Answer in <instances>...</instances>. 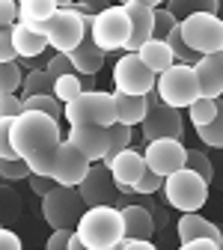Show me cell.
<instances>
[{
    "label": "cell",
    "instance_id": "obj_37",
    "mask_svg": "<svg viewBox=\"0 0 223 250\" xmlns=\"http://www.w3.org/2000/svg\"><path fill=\"white\" fill-rule=\"evenodd\" d=\"M161 176L158 173H152V170H143V176L131 185V194H140V197H152V194H158L161 191Z\"/></svg>",
    "mask_w": 223,
    "mask_h": 250
},
{
    "label": "cell",
    "instance_id": "obj_41",
    "mask_svg": "<svg viewBox=\"0 0 223 250\" xmlns=\"http://www.w3.org/2000/svg\"><path fill=\"white\" fill-rule=\"evenodd\" d=\"M18 21V3L15 0H0V30H9Z\"/></svg>",
    "mask_w": 223,
    "mask_h": 250
},
{
    "label": "cell",
    "instance_id": "obj_23",
    "mask_svg": "<svg viewBox=\"0 0 223 250\" xmlns=\"http://www.w3.org/2000/svg\"><path fill=\"white\" fill-rule=\"evenodd\" d=\"M15 3H18V24L30 27L33 33L42 36V24L54 15L57 3L54 0H15Z\"/></svg>",
    "mask_w": 223,
    "mask_h": 250
},
{
    "label": "cell",
    "instance_id": "obj_40",
    "mask_svg": "<svg viewBox=\"0 0 223 250\" xmlns=\"http://www.w3.org/2000/svg\"><path fill=\"white\" fill-rule=\"evenodd\" d=\"M24 110L18 92H9V96H0V119H15Z\"/></svg>",
    "mask_w": 223,
    "mask_h": 250
},
{
    "label": "cell",
    "instance_id": "obj_3",
    "mask_svg": "<svg viewBox=\"0 0 223 250\" xmlns=\"http://www.w3.org/2000/svg\"><path fill=\"white\" fill-rule=\"evenodd\" d=\"M62 119L69 125H107L116 122V107H113V92L104 89H83L78 96L62 104Z\"/></svg>",
    "mask_w": 223,
    "mask_h": 250
},
{
    "label": "cell",
    "instance_id": "obj_26",
    "mask_svg": "<svg viewBox=\"0 0 223 250\" xmlns=\"http://www.w3.org/2000/svg\"><path fill=\"white\" fill-rule=\"evenodd\" d=\"M164 9H167L176 21H182V18H187V15H194V12H214V15H217L220 0H167Z\"/></svg>",
    "mask_w": 223,
    "mask_h": 250
},
{
    "label": "cell",
    "instance_id": "obj_25",
    "mask_svg": "<svg viewBox=\"0 0 223 250\" xmlns=\"http://www.w3.org/2000/svg\"><path fill=\"white\" fill-rule=\"evenodd\" d=\"M113 107H116V122L134 128V125L143 122V116L149 110V102H146V96H125V92L113 89Z\"/></svg>",
    "mask_w": 223,
    "mask_h": 250
},
{
    "label": "cell",
    "instance_id": "obj_32",
    "mask_svg": "<svg viewBox=\"0 0 223 250\" xmlns=\"http://www.w3.org/2000/svg\"><path fill=\"white\" fill-rule=\"evenodd\" d=\"M184 167L211 185V179H214V164H211V158H208L205 152H200V149H187V152H184Z\"/></svg>",
    "mask_w": 223,
    "mask_h": 250
},
{
    "label": "cell",
    "instance_id": "obj_29",
    "mask_svg": "<svg viewBox=\"0 0 223 250\" xmlns=\"http://www.w3.org/2000/svg\"><path fill=\"white\" fill-rule=\"evenodd\" d=\"M187 116H190V125L194 128H200V125H205V122H211V119H217L220 116V99H194L187 107Z\"/></svg>",
    "mask_w": 223,
    "mask_h": 250
},
{
    "label": "cell",
    "instance_id": "obj_8",
    "mask_svg": "<svg viewBox=\"0 0 223 250\" xmlns=\"http://www.w3.org/2000/svg\"><path fill=\"white\" fill-rule=\"evenodd\" d=\"M128 33H131V24H128V15L125 9L116 3V6H104L92 15V24H89V39L95 48H101L104 54L110 51H122L125 42H128Z\"/></svg>",
    "mask_w": 223,
    "mask_h": 250
},
{
    "label": "cell",
    "instance_id": "obj_53",
    "mask_svg": "<svg viewBox=\"0 0 223 250\" xmlns=\"http://www.w3.org/2000/svg\"><path fill=\"white\" fill-rule=\"evenodd\" d=\"M116 3H119V6H122V3H125V0H116Z\"/></svg>",
    "mask_w": 223,
    "mask_h": 250
},
{
    "label": "cell",
    "instance_id": "obj_22",
    "mask_svg": "<svg viewBox=\"0 0 223 250\" xmlns=\"http://www.w3.org/2000/svg\"><path fill=\"white\" fill-rule=\"evenodd\" d=\"M9 39H12L15 60H33V57H39V54H45V51H48L45 36L33 33L30 27H24V24H18V21L9 27Z\"/></svg>",
    "mask_w": 223,
    "mask_h": 250
},
{
    "label": "cell",
    "instance_id": "obj_18",
    "mask_svg": "<svg viewBox=\"0 0 223 250\" xmlns=\"http://www.w3.org/2000/svg\"><path fill=\"white\" fill-rule=\"evenodd\" d=\"M125 15H128V24H131V33H128V42H125V54H134L146 39H152V9L140 6V3H122Z\"/></svg>",
    "mask_w": 223,
    "mask_h": 250
},
{
    "label": "cell",
    "instance_id": "obj_46",
    "mask_svg": "<svg viewBox=\"0 0 223 250\" xmlns=\"http://www.w3.org/2000/svg\"><path fill=\"white\" fill-rule=\"evenodd\" d=\"M179 250H220V244H214L211 238H190V241H182Z\"/></svg>",
    "mask_w": 223,
    "mask_h": 250
},
{
    "label": "cell",
    "instance_id": "obj_4",
    "mask_svg": "<svg viewBox=\"0 0 223 250\" xmlns=\"http://www.w3.org/2000/svg\"><path fill=\"white\" fill-rule=\"evenodd\" d=\"M161 194H164V206L176 208V211H200L208 200V182L200 179L197 173H190L187 167L164 176L161 182Z\"/></svg>",
    "mask_w": 223,
    "mask_h": 250
},
{
    "label": "cell",
    "instance_id": "obj_47",
    "mask_svg": "<svg viewBox=\"0 0 223 250\" xmlns=\"http://www.w3.org/2000/svg\"><path fill=\"white\" fill-rule=\"evenodd\" d=\"M9 60H15L12 39H9V30H0V62H9Z\"/></svg>",
    "mask_w": 223,
    "mask_h": 250
},
{
    "label": "cell",
    "instance_id": "obj_48",
    "mask_svg": "<svg viewBox=\"0 0 223 250\" xmlns=\"http://www.w3.org/2000/svg\"><path fill=\"white\" fill-rule=\"evenodd\" d=\"M116 250H158L152 241H134V238H122L116 244Z\"/></svg>",
    "mask_w": 223,
    "mask_h": 250
},
{
    "label": "cell",
    "instance_id": "obj_6",
    "mask_svg": "<svg viewBox=\"0 0 223 250\" xmlns=\"http://www.w3.org/2000/svg\"><path fill=\"white\" fill-rule=\"evenodd\" d=\"M179 36L197 57L220 54L223 51V21L214 12H194L179 21Z\"/></svg>",
    "mask_w": 223,
    "mask_h": 250
},
{
    "label": "cell",
    "instance_id": "obj_24",
    "mask_svg": "<svg viewBox=\"0 0 223 250\" xmlns=\"http://www.w3.org/2000/svg\"><path fill=\"white\" fill-rule=\"evenodd\" d=\"M134 54L140 57V62H143V66H146L152 75H161L164 69H170L173 62H176L164 39H146V42H143Z\"/></svg>",
    "mask_w": 223,
    "mask_h": 250
},
{
    "label": "cell",
    "instance_id": "obj_39",
    "mask_svg": "<svg viewBox=\"0 0 223 250\" xmlns=\"http://www.w3.org/2000/svg\"><path fill=\"white\" fill-rule=\"evenodd\" d=\"M45 72H48L51 78H62V75H69V72H75V69H72V62H69V57H66V54H51V57H48Z\"/></svg>",
    "mask_w": 223,
    "mask_h": 250
},
{
    "label": "cell",
    "instance_id": "obj_34",
    "mask_svg": "<svg viewBox=\"0 0 223 250\" xmlns=\"http://www.w3.org/2000/svg\"><path fill=\"white\" fill-rule=\"evenodd\" d=\"M197 137H200L205 146L220 149V146H223V116H217V119H211V122L200 125V128H197Z\"/></svg>",
    "mask_w": 223,
    "mask_h": 250
},
{
    "label": "cell",
    "instance_id": "obj_10",
    "mask_svg": "<svg viewBox=\"0 0 223 250\" xmlns=\"http://www.w3.org/2000/svg\"><path fill=\"white\" fill-rule=\"evenodd\" d=\"M75 191H78V197L83 200L86 208H92V206H116V200H119V191H116V185L110 179V170L101 161L89 164L86 176L75 185Z\"/></svg>",
    "mask_w": 223,
    "mask_h": 250
},
{
    "label": "cell",
    "instance_id": "obj_28",
    "mask_svg": "<svg viewBox=\"0 0 223 250\" xmlns=\"http://www.w3.org/2000/svg\"><path fill=\"white\" fill-rule=\"evenodd\" d=\"M21 96L18 99H30V96H48V92L54 89V78L45 72V69H33V72H27L21 78Z\"/></svg>",
    "mask_w": 223,
    "mask_h": 250
},
{
    "label": "cell",
    "instance_id": "obj_33",
    "mask_svg": "<svg viewBox=\"0 0 223 250\" xmlns=\"http://www.w3.org/2000/svg\"><path fill=\"white\" fill-rule=\"evenodd\" d=\"M24 78V69L18 66V60L9 62H0V96H9V92H18Z\"/></svg>",
    "mask_w": 223,
    "mask_h": 250
},
{
    "label": "cell",
    "instance_id": "obj_45",
    "mask_svg": "<svg viewBox=\"0 0 223 250\" xmlns=\"http://www.w3.org/2000/svg\"><path fill=\"white\" fill-rule=\"evenodd\" d=\"M0 250H24L21 238L12 229H6V227H0Z\"/></svg>",
    "mask_w": 223,
    "mask_h": 250
},
{
    "label": "cell",
    "instance_id": "obj_20",
    "mask_svg": "<svg viewBox=\"0 0 223 250\" xmlns=\"http://www.w3.org/2000/svg\"><path fill=\"white\" fill-rule=\"evenodd\" d=\"M176 232H179V241H190V238H211L214 244L223 247V235H220V227L205 221L200 211H184L176 224Z\"/></svg>",
    "mask_w": 223,
    "mask_h": 250
},
{
    "label": "cell",
    "instance_id": "obj_1",
    "mask_svg": "<svg viewBox=\"0 0 223 250\" xmlns=\"http://www.w3.org/2000/svg\"><path fill=\"white\" fill-rule=\"evenodd\" d=\"M60 140H62L60 122L36 110H21L9 125V143L15 158H21L33 176L51 173V161Z\"/></svg>",
    "mask_w": 223,
    "mask_h": 250
},
{
    "label": "cell",
    "instance_id": "obj_5",
    "mask_svg": "<svg viewBox=\"0 0 223 250\" xmlns=\"http://www.w3.org/2000/svg\"><path fill=\"white\" fill-rule=\"evenodd\" d=\"M89 24H92V15H78L72 6L54 9V15L42 24V36L48 48H54V54H69L89 33Z\"/></svg>",
    "mask_w": 223,
    "mask_h": 250
},
{
    "label": "cell",
    "instance_id": "obj_19",
    "mask_svg": "<svg viewBox=\"0 0 223 250\" xmlns=\"http://www.w3.org/2000/svg\"><path fill=\"white\" fill-rule=\"evenodd\" d=\"M122 214V229H125V238H134V241H152L155 235V224L149 211L140 206V203H125L119 208Z\"/></svg>",
    "mask_w": 223,
    "mask_h": 250
},
{
    "label": "cell",
    "instance_id": "obj_38",
    "mask_svg": "<svg viewBox=\"0 0 223 250\" xmlns=\"http://www.w3.org/2000/svg\"><path fill=\"white\" fill-rule=\"evenodd\" d=\"M146 211H149V217H152V224H155V232L158 229H167V206H161V203H155V200H143L140 203Z\"/></svg>",
    "mask_w": 223,
    "mask_h": 250
},
{
    "label": "cell",
    "instance_id": "obj_51",
    "mask_svg": "<svg viewBox=\"0 0 223 250\" xmlns=\"http://www.w3.org/2000/svg\"><path fill=\"white\" fill-rule=\"evenodd\" d=\"M54 3H57V9H66V6H72V3H75V0H54Z\"/></svg>",
    "mask_w": 223,
    "mask_h": 250
},
{
    "label": "cell",
    "instance_id": "obj_9",
    "mask_svg": "<svg viewBox=\"0 0 223 250\" xmlns=\"http://www.w3.org/2000/svg\"><path fill=\"white\" fill-rule=\"evenodd\" d=\"M83 208L86 206L78 197V191L75 188H66V185H54L42 197V217L48 221L51 229H75Z\"/></svg>",
    "mask_w": 223,
    "mask_h": 250
},
{
    "label": "cell",
    "instance_id": "obj_7",
    "mask_svg": "<svg viewBox=\"0 0 223 250\" xmlns=\"http://www.w3.org/2000/svg\"><path fill=\"white\" fill-rule=\"evenodd\" d=\"M155 92H158V102L161 104L184 110L194 99H200L194 69L184 66V62H173L170 69H164L161 75H155Z\"/></svg>",
    "mask_w": 223,
    "mask_h": 250
},
{
    "label": "cell",
    "instance_id": "obj_12",
    "mask_svg": "<svg viewBox=\"0 0 223 250\" xmlns=\"http://www.w3.org/2000/svg\"><path fill=\"white\" fill-rule=\"evenodd\" d=\"M140 131H143V140H161V137H173V140H182L184 137V119H182V110L176 107H167V104H149L143 122H140Z\"/></svg>",
    "mask_w": 223,
    "mask_h": 250
},
{
    "label": "cell",
    "instance_id": "obj_15",
    "mask_svg": "<svg viewBox=\"0 0 223 250\" xmlns=\"http://www.w3.org/2000/svg\"><path fill=\"white\" fill-rule=\"evenodd\" d=\"M107 170H110V179H113V185H116V191L122 194V197H134L131 194V185L143 176V170H146V164H143V152H137V149H122L119 155H113V161L110 164H104Z\"/></svg>",
    "mask_w": 223,
    "mask_h": 250
},
{
    "label": "cell",
    "instance_id": "obj_21",
    "mask_svg": "<svg viewBox=\"0 0 223 250\" xmlns=\"http://www.w3.org/2000/svg\"><path fill=\"white\" fill-rule=\"evenodd\" d=\"M66 57H69V62H72L75 75H92V78H95V75L101 72L104 57H107V54H104L101 48H95V45H92V39H89V33H86V36L81 39V45H78V48H72Z\"/></svg>",
    "mask_w": 223,
    "mask_h": 250
},
{
    "label": "cell",
    "instance_id": "obj_31",
    "mask_svg": "<svg viewBox=\"0 0 223 250\" xmlns=\"http://www.w3.org/2000/svg\"><path fill=\"white\" fill-rule=\"evenodd\" d=\"M21 104H24V110H36V113H45V116H51V119H62V104L51 96H30V99H21Z\"/></svg>",
    "mask_w": 223,
    "mask_h": 250
},
{
    "label": "cell",
    "instance_id": "obj_11",
    "mask_svg": "<svg viewBox=\"0 0 223 250\" xmlns=\"http://www.w3.org/2000/svg\"><path fill=\"white\" fill-rule=\"evenodd\" d=\"M113 86L125 96H146L149 89H155V75L140 62L137 54H122L113 66Z\"/></svg>",
    "mask_w": 223,
    "mask_h": 250
},
{
    "label": "cell",
    "instance_id": "obj_17",
    "mask_svg": "<svg viewBox=\"0 0 223 250\" xmlns=\"http://www.w3.org/2000/svg\"><path fill=\"white\" fill-rule=\"evenodd\" d=\"M190 69H194L197 89H200L203 99H220L223 96V51L200 57Z\"/></svg>",
    "mask_w": 223,
    "mask_h": 250
},
{
    "label": "cell",
    "instance_id": "obj_52",
    "mask_svg": "<svg viewBox=\"0 0 223 250\" xmlns=\"http://www.w3.org/2000/svg\"><path fill=\"white\" fill-rule=\"evenodd\" d=\"M99 250H116V247H99Z\"/></svg>",
    "mask_w": 223,
    "mask_h": 250
},
{
    "label": "cell",
    "instance_id": "obj_30",
    "mask_svg": "<svg viewBox=\"0 0 223 250\" xmlns=\"http://www.w3.org/2000/svg\"><path fill=\"white\" fill-rule=\"evenodd\" d=\"M78 92H83V86H81V78L75 75V72H69V75H62V78H54V89H51V96L60 102V104H69Z\"/></svg>",
    "mask_w": 223,
    "mask_h": 250
},
{
    "label": "cell",
    "instance_id": "obj_43",
    "mask_svg": "<svg viewBox=\"0 0 223 250\" xmlns=\"http://www.w3.org/2000/svg\"><path fill=\"white\" fill-rule=\"evenodd\" d=\"M27 182H30V188H33V194H36V197H45L51 188H54V179H51V176H33V173H30Z\"/></svg>",
    "mask_w": 223,
    "mask_h": 250
},
{
    "label": "cell",
    "instance_id": "obj_50",
    "mask_svg": "<svg viewBox=\"0 0 223 250\" xmlns=\"http://www.w3.org/2000/svg\"><path fill=\"white\" fill-rule=\"evenodd\" d=\"M131 3H140V6H146V9H158V6H164L167 0H131Z\"/></svg>",
    "mask_w": 223,
    "mask_h": 250
},
{
    "label": "cell",
    "instance_id": "obj_49",
    "mask_svg": "<svg viewBox=\"0 0 223 250\" xmlns=\"http://www.w3.org/2000/svg\"><path fill=\"white\" fill-rule=\"evenodd\" d=\"M66 250H86V247H83V241L75 235V229H72V235H69V244H66Z\"/></svg>",
    "mask_w": 223,
    "mask_h": 250
},
{
    "label": "cell",
    "instance_id": "obj_14",
    "mask_svg": "<svg viewBox=\"0 0 223 250\" xmlns=\"http://www.w3.org/2000/svg\"><path fill=\"white\" fill-rule=\"evenodd\" d=\"M89 170V161L69 143V140H60L57 152H54V161H51V179L54 185H66V188H75Z\"/></svg>",
    "mask_w": 223,
    "mask_h": 250
},
{
    "label": "cell",
    "instance_id": "obj_42",
    "mask_svg": "<svg viewBox=\"0 0 223 250\" xmlns=\"http://www.w3.org/2000/svg\"><path fill=\"white\" fill-rule=\"evenodd\" d=\"M9 125L12 119H0V158H15L12 143H9Z\"/></svg>",
    "mask_w": 223,
    "mask_h": 250
},
{
    "label": "cell",
    "instance_id": "obj_44",
    "mask_svg": "<svg viewBox=\"0 0 223 250\" xmlns=\"http://www.w3.org/2000/svg\"><path fill=\"white\" fill-rule=\"evenodd\" d=\"M69 235H72V229H54L51 238H48V244H45V250H66Z\"/></svg>",
    "mask_w": 223,
    "mask_h": 250
},
{
    "label": "cell",
    "instance_id": "obj_27",
    "mask_svg": "<svg viewBox=\"0 0 223 250\" xmlns=\"http://www.w3.org/2000/svg\"><path fill=\"white\" fill-rule=\"evenodd\" d=\"M131 140H134V128H128V125H122V122L107 125V152H104L101 164H110L113 155H119L122 149H128Z\"/></svg>",
    "mask_w": 223,
    "mask_h": 250
},
{
    "label": "cell",
    "instance_id": "obj_35",
    "mask_svg": "<svg viewBox=\"0 0 223 250\" xmlns=\"http://www.w3.org/2000/svg\"><path fill=\"white\" fill-rule=\"evenodd\" d=\"M176 24H179V21H176L164 6L152 9V39H167V33H170Z\"/></svg>",
    "mask_w": 223,
    "mask_h": 250
},
{
    "label": "cell",
    "instance_id": "obj_36",
    "mask_svg": "<svg viewBox=\"0 0 223 250\" xmlns=\"http://www.w3.org/2000/svg\"><path fill=\"white\" fill-rule=\"evenodd\" d=\"M27 176H30V170L21 158H0V179L3 182H21Z\"/></svg>",
    "mask_w": 223,
    "mask_h": 250
},
{
    "label": "cell",
    "instance_id": "obj_13",
    "mask_svg": "<svg viewBox=\"0 0 223 250\" xmlns=\"http://www.w3.org/2000/svg\"><path fill=\"white\" fill-rule=\"evenodd\" d=\"M184 143L182 140H173V137H161V140H149L146 149H143V164L146 170L158 173V176H170L176 170L184 167Z\"/></svg>",
    "mask_w": 223,
    "mask_h": 250
},
{
    "label": "cell",
    "instance_id": "obj_54",
    "mask_svg": "<svg viewBox=\"0 0 223 250\" xmlns=\"http://www.w3.org/2000/svg\"><path fill=\"white\" fill-rule=\"evenodd\" d=\"M125 3H128V0H125Z\"/></svg>",
    "mask_w": 223,
    "mask_h": 250
},
{
    "label": "cell",
    "instance_id": "obj_16",
    "mask_svg": "<svg viewBox=\"0 0 223 250\" xmlns=\"http://www.w3.org/2000/svg\"><path fill=\"white\" fill-rule=\"evenodd\" d=\"M89 164L101 161L107 152V128L101 125H69V137H66Z\"/></svg>",
    "mask_w": 223,
    "mask_h": 250
},
{
    "label": "cell",
    "instance_id": "obj_2",
    "mask_svg": "<svg viewBox=\"0 0 223 250\" xmlns=\"http://www.w3.org/2000/svg\"><path fill=\"white\" fill-rule=\"evenodd\" d=\"M75 235L83 241L86 250L116 247L125 238L119 208L116 206H92V208H83V214L78 217V224H75Z\"/></svg>",
    "mask_w": 223,
    "mask_h": 250
}]
</instances>
